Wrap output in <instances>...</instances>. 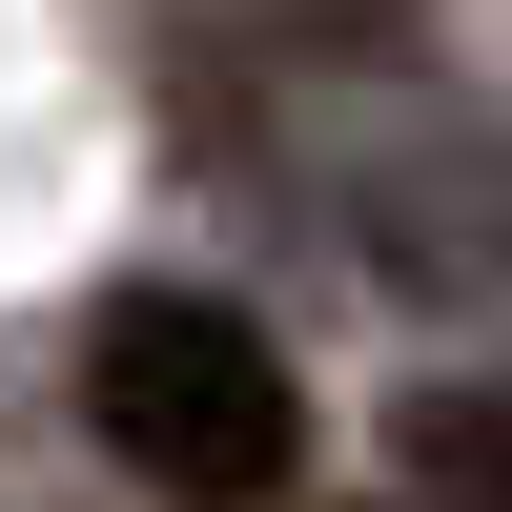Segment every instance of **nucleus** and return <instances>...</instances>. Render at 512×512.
Listing matches in <instances>:
<instances>
[{
	"label": "nucleus",
	"mask_w": 512,
	"mask_h": 512,
	"mask_svg": "<svg viewBox=\"0 0 512 512\" xmlns=\"http://www.w3.org/2000/svg\"><path fill=\"white\" fill-rule=\"evenodd\" d=\"M410 451H431V492H451V512H512V410H431Z\"/></svg>",
	"instance_id": "obj_2"
},
{
	"label": "nucleus",
	"mask_w": 512,
	"mask_h": 512,
	"mask_svg": "<svg viewBox=\"0 0 512 512\" xmlns=\"http://www.w3.org/2000/svg\"><path fill=\"white\" fill-rule=\"evenodd\" d=\"M82 410H103V451H123L164 512H287V472H308L287 349H267L246 308H205V287H123L103 349H82Z\"/></svg>",
	"instance_id": "obj_1"
}]
</instances>
